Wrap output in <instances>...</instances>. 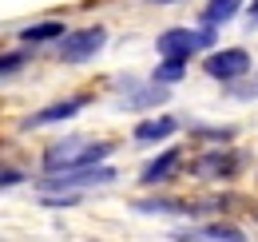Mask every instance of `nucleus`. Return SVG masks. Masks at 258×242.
<instances>
[{"mask_svg":"<svg viewBox=\"0 0 258 242\" xmlns=\"http://www.w3.org/2000/svg\"><path fill=\"white\" fill-rule=\"evenodd\" d=\"M115 151V143H88V139H64V143H52L44 151V167L48 171H68V167H92L103 163L107 155Z\"/></svg>","mask_w":258,"mask_h":242,"instance_id":"nucleus-1","label":"nucleus"},{"mask_svg":"<svg viewBox=\"0 0 258 242\" xmlns=\"http://www.w3.org/2000/svg\"><path fill=\"white\" fill-rule=\"evenodd\" d=\"M115 183V171L92 163V167H68V171H52L48 179H40V195H52V191H84V187H107Z\"/></svg>","mask_w":258,"mask_h":242,"instance_id":"nucleus-2","label":"nucleus"},{"mask_svg":"<svg viewBox=\"0 0 258 242\" xmlns=\"http://www.w3.org/2000/svg\"><path fill=\"white\" fill-rule=\"evenodd\" d=\"M215 24H203V28H167L159 32L155 48L159 56H175V60H191L199 48H215Z\"/></svg>","mask_w":258,"mask_h":242,"instance_id":"nucleus-3","label":"nucleus"},{"mask_svg":"<svg viewBox=\"0 0 258 242\" xmlns=\"http://www.w3.org/2000/svg\"><path fill=\"white\" fill-rule=\"evenodd\" d=\"M103 44H107V32L99 28V24L96 28H80V32H64L56 56H60L64 64H84V60H92Z\"/></svg>","mask_w":258,"mask_h":242,"instance_id":"nucleus-4","label":"nucleus"},{"mask_svg":"<svg viewBox=\"0 0 258 242\" xmlns=\"http://www.w3.org/2000/svg\"><path fill=\"white\" fill-rule=\"evenodd\" d=\"M203 72H207L211 80L234 84V80H242V76L250 72V52H242V48H219V52H211V56L203 60Z\"/></svg>","mask_w":258,"mask_h":242,"instance_id":"nucleus-5","label":"nucleus"},{"mask_svg":"<svg viewBox=\"0 0 258 242\" xmlns=\"http://www.w3.org/2000/svg\"><path fill=\"white\" fill-rule=\"evenodd\" d=\"M242 167V155H230V151H207L203 159H195V175L199 179H234Z\"/></svg>","mask_w":258,"mask_h":242,"instance_id":"nucleus-6","label":"nucleus"},{"mask_svg":"<svg viewBox=\"0 0 258 242\" xmlns=\"http://www.w3.org/2000/svg\"><path fill=\"white\" fill-rule=\"evenodd\" d=\"M80 107H88V99H84V95H76V99H64V103H52V107H44V111L28 115V119H24V127H48V123L72 119Z\"/></svg>","mask_w":258,"mask_h":242,"instance_id":"nucleus-7","label":"nucleus"},{"mask_svg":"<svg viewBox=\"0 0 258 242\" xmlns=\"http://www.w3.org/2000/svg\"><path fill=\"white\" fill-rule=\"evenodd\" d=\"M179 163H183V155H179V147H171V151H163L159 159H151V163L143 167V183H147V187H159V183L175 179V171H179Z\"/></svg>","mask_w":258,"mask_h":242,"instance_id":"nucleus-8","label":"nucleus"},{"mask_svg":"<svg viewBox=\"0 0 258 242\" xmlns=\"http://www.w3.org/2000/svg\"><path fill=\"white\" fill-rule=\"evenodd\" d=\"M179 131V119L171 115H155V119L135 123V143H159V139H171Z\"/></svg>","mask_w":258,"mask_h":242,"instance_id":"nucleus-9","label":"nucleus"},{"mask_svg":"<svg viewBox=\"0 0 258 242\" xmlns=\"http://www.w3.org/2000/svg\"><path fill=\"white\" fill-rule=\"evenodd\" d=\"M238 8H242V0H211V4L203 8V24H215V28H219V24H226Z\"/></svg>","mask_w":258,"mask_h":242,"instance_id":"nucleus-10","label":"nucleus"},{"mask_svg":"<svg viewBox=\"0 0 258 242\" xmlns=\"http://www.w3.org/2000/svg\"><path fill=\"white\" fill-rule=\"evenodd\" d=\"M64 36V24L60 20H44V24H32V28L20 32L24 44H48V40H60Z\"/></svg>","mask_w":258,"mask_h":242,"instance_id":"nucleus-11","label":"nucleus"},{"mask_svg":"<svg viewBox=\"0 0 258 242\" xmlns=\"http://www.w3.org/2000/svg\"><path fill=\"white\" fill-rule=\"evenodd\" d=\"M175 238H226V242H242L238 226H195L187 234H175Z\"/></svg>","mask_w":258,"mask_h":242,"instance_id":"nucleus-12","label":"nucleus"},{"mask_svg":"<svg viewBox=\"0 0 258 242\" xmlns=\"http://www.w3.org/2000/svg\"><path fill=\"white\" fill-rule=\"evenodd\" d=\"M167 99V84H151V88H139L131 99H123V107H155Z\"/></svg>","mask_w":258,"mask_h":242,"instance_id":"nucleus-13","label":"nucleus"},{"mask_svg":"<svg viewBox=\"0 0 258 242\" xmlns=\"http://www.w3.org/2000/svg\"><path fill=\"white\" fill-rule=\"evenodd\" d=\"M183 72H187V60H175V56H163V64L155 68V84H175V80H183Z\"/></svg>","mask_w":258,"mask_h":242,"instance_id":"nucleus-14","label":"nucleus"},{"mask_svg":"<svg viewBox=\"0 0 258 242\" xmlns=\"http://www.w3.org/2000/svg\"><path fill=\"white\" fill-rule=\"evenodd\" d=\"M24 60H28L24 52H16V56H0V80H4V76H12V72H20Z\"/></svg>","mask_w":258,"mask_h":242,"instance_id":"nucleus-15","label":"nucleus"},{"mask_svg":"<svg viewBox=\"0 0 258 242\" xmlns=\"http://www.w3.org/2000/svg\"><path fill=\"white\" fill-rule=\"evenodd\" d=\"M20 183H24L20 171H0V191H4V187H20Z\"/></svg>","mask_w":258,"mask_h":242,"instance_id":"nucleus-16","label":"nucleus"},{"mask_svg":"<svg viewBox=\"0 0 258 242\" xmlns=\"http://www.w3.org/2000/svg\"><path fill=\"white\" fill-rule=\"evenodd\" d=\"M254 20H258V0H254Z\"/></svg>","mask_w":258,"mask_h":242,"instance_id":"nucleus-17","label":"nucleus"},{"mask_svg":"<svg viewBox=\"0 0 258 242\" xmlns=\"http://www.w3.org/2000/svg\"><path fill=\"white\" fill-rule=\"evenodd\" d=\"M159 4H171V0H159Z\"/></svg>","mask_w":258,"mask_h":242,"instance_id":"nucleus-18","label":"nucleus"}]
</instances>
